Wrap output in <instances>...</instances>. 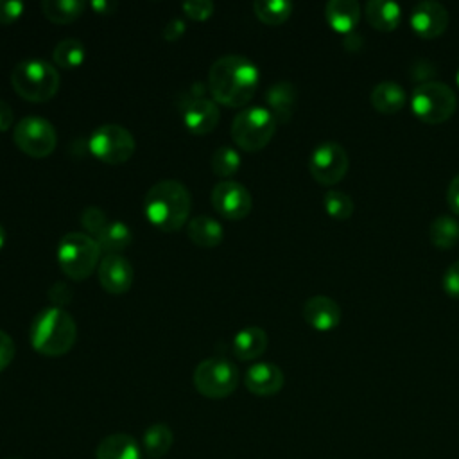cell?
<instances>
[{
  "instance_id": "4316f807",
  "label": "cell",
  "mask_w": 459,
  "mask_h": 459,
  "mask_svg": "<svg viewBox=\"0 0 459 459\" xmlns=\"http://www.w3.org/2000/svg\"><path fill=\"white\" fill-rule=\"evenodd\" d=\"M429 237L436 247H454L459 242V221L452 215H437L429 226Z\"/></svg>"
},
{
  "instance_id": "d6986e66",
  "label": "cell",
  "mask_w": 459,
  "mask_h": 459,
  "mask_svg": "<svg viewBox=\"0 0 459 459\" xmlns=\"http://www.w3.org/2000/svg\"><path fill=\"white\" fill-rule=\"evenodd\" d=\"M267 109L274 115L276 122H287L296 106V88L289 81H278L265 91Z\"/></svg>"
},
{
  "instance_id": "f546056e",
  "label": "cell",
  "mask_w": 459,
  "mask_h": 459,
  "mask_svg": "<svg viewBox=\"0 0 459 459\" xmlns=\"http://www.w3.org/2000/svg\"><path fill=\"white\" fill-rule=\"evenodd\" d=\"M292 2L289 0H256L253 11L256 18L267 25H280L292 14Z\"/></svg>"
},
{
  "instance_id": "e575fe53",
  "label": "cell",
  "mask_w": 459,
  "mask_h": 459,
  "mask_svg": "<svg viewBox=\"0 0 459 459\" xmlns=\"http://www.w3.org/2000/svg\"><path fill=\"white\" fill-rule=\"evenodd\" d=\"M441 285H443V290L452 296V298H457L459 299V260L450 264L445 273H443V278H441Z\"/></svg>"
},
{
  "instance_id": "ffe728a7",
  "label": "cell",
  "mask_w": 459,
  "mask_h": 459,
  "mask_svg": "<svg viewBox=\"0 0 459 459\" xmlns=\"http://www.w3.org/2000/svg\"><path fill=\"white\" fill-rule=\"evenodd\" d=\"M95 459H140V445L133 436L115 432L97 445Z\"/></svg>"
},
{
  "instance_id": "f1b7e54d",
  "label": "cell",
  "mask_w": 459,
  "mask_h": 459,
  "mask_svg": "<svg viewBox=\"0 0 459 459\" xmlns=\"http://www.w3.org/2000/svg\"><path fill=\"white\" fill-rule=\"evenodd\" d=\"M174 441V434L169 425L154 423L143 432V450L151 459L163 457Z\"/></svg>"
},
{
  "instance_id": "8992f818",
  "label": "cell",
  "mask_w": 459,
  "mask_h": 459,
  "mask_svg": "<svg viewBox=\"0 0 459 459\" xmlns=\"http://www.w3.org/2000/svg\"><path fill=\"white\" fill-rule=\"evenodd\" d=\"M276 118L267 106L253 104L240 109L231 120V138L237 147L255 152L264 149L276 131Z\"/></svg>"
},
{
  "instance_id": "f6af8a7d",
  "label": "cell",
  "mask_w": 459,
  "mask_h": 459,
  "mask_svg": "<svg viewBox=\"0 0 459 459\" xmlns=\"http://www.w3.org/2000/svg\"><path fill=\"white\" fill-rule=\"evenodd\" d=\"M455 82H457V86H459V68H457V72H455Z\"/></svg>"
},
{
  "instance_id": "9c48e42d",
  "label": "cell",
  "mask_w": 459,
  "mask_h": 459,
  "mask_svg": "<svg viewBox=\"0 0 459 459\" xmlns=\"http://www.w3.org/2000/svg\"><path fill=\"white\" fill-rule=\"evenodd\" d=\"M90 152L109 165L126 163L136 149L134 136L120 124H102L95 127L88 138Z\"/></svg>"
},
{
  "instance_id": "5bb4252c",
  "label": "cell",
  "mask_w": 459,
  "mask_h": 459,
  "mask_svg": "<svg viewBox=\"0 0 459 459\" xmlns=\"http://www.w3.org/2000/svg\"><path fill=\"white\" fill-rule=\"evenodd\" d=\"M102 289L109 294H124L131 289L134 269L124 255H104L97 267Z\"/></svg>"
},
{
  "instance_id": "cb8c5ba5",
  "label": "cell",
  "mask_w": 459,
  "mask_h": 459,
  "mask_svg": "<svg viewBox=\"0 0 459 459\" xmlns=\"http://www.w3.org/2000/svg\"><path fill=\"white\" fill-rule=\"evenodd\" d=\"M368 22L378 30H393L402 20V7L393 0H369L366 4Z\"/></svg>"
},
{
  "instance_id": "5b68a950",
  "label": "cell",
  "mask_w": 459,
  "mask_h": 459,
  "mask_svg": "<svg viewBox=\"0 0 459 459\" xmlns=\"http://www.w3.org/2000/svg\"><path fill=\"white\" fill-rule=\"evenodd\" d=\"M99 242L84 231H68L57 244V262L61 271L75 280H86L100 262Z\"/></svg>"
},
{
  "instance_id": "8d00e7d4",
  "label": "cell",
  "mask_w": 459,
  "mask_h": 459,
  "mask_svg": "<svg viewBox=\"0 0 459 459\" xmlns=\"http://www.w3.org/2000/svg\"><path fill=\"white\" fill-rule=\"evenodd\" d=\"M14 353H16V346L13 337L7 332L0 330V371H4L13 362Z\"/></svg>"
},
{
  "instance_id": "836d02e7",
  "label": "cell",
  "mask_w": 459,
  "mask_h": 459,
  "mask_svg": "<svg viewBox=\"0 0 459 459\" xmlns=\"http://www.w3.org/2000/svg\"><path fill=\"white\" fill-rule=\"evenodd\" d=\"M181 9L188 18L195 22H203L213 14L215 5L212 0H186L181 4Z\"/></svg>"
},
{
  "instance_id": "30bf717a",
  "label": "cell",
  "mask_w": 459,
  "mask_h": 459,
  "mask_svg": "<svg viewBox=\"0 0 459 459\" xmlns=\"http://www.w3.org/2000/svg\"><path fill=\"white\" fill-rule=\"evenodd\" d=\"M206 88L208 86H203L201 82L192 84V88L181 97V102H179L183 126L192 134L212 133L221 118L217 102L204 95Z\"/></svg>"
},
{
  "instance_id": "60d3db41",
  "label": "cell",
  "mask_w": 459,
  "mask_h": 459,
  "mask_svg": "<svg viewBox=\"0 0 459 459\" xmlns=\"http://www.w3.org/2000/svg\"><path fill=\"white\" fill-rule=\"evenodd\" d=\"M432 75H434V65L432 63H429V61H416L412 77H416V79H420L423 82H429Z\"/></svg>"
},
{
  "instance_id": "2e32d148",
  "label": "cell",
  "mask_w": 459,
  "mask_h": 459,
  "mask_svg": "<svg viewBox=\"0 0 459 459\" xmlns=\"http://www.w3.org/2000/svg\"><path fill=\"white\" fill-rule=\"evenodd\" d=\"M303 319L307 321L308 326H312L317 332H330L333 330L342 317L341 307L337 305L335 299L317 294V296H310L301 308Z\"/></svg>"
},
{
  "instance_id": "52a82bcc",
  "label": "cell",
  "mask_w": 459,
  "mask_h": 459,
  "mask_svg": "<svg viewBox=\"0 0 459 459\" xmlns=\"http://www.w3.org/2000/svg\"><path fill=\"white\" fill-rule=\"evenodd\" d=\"M457 108L454 90L437 81H429L414 86L411 95L412 113L427 124H441L448 120Z\"/></svg>"
},
{
  "instance_id": "e0dca14e",
  "label": "cell",
  "mask_w": 459,
  "mask_h": 459,
  "mask_svg": "<svg viewBox=\"0 0 459 459\" xmlns=\"http://www.w3.org/2000/svg\"><path fill=\"white\" fill-rule=\"evenodd\" d=\"M283 371L273 362H256L247 368L244 384L256 396H273L283 387Z\"/></svg>"
},
{
  "instance_id": "7bdbcfd3",
  "label": "cell",
  "mask_w": 459,
  "mask_h": 459,
  "mask_svg": "<svg viewBox=\"0 0 459 459\" xmlns=\"http://www.w3.org/2000/svg\"><path fill=\"white\" fill-rule=\"evenodd\" d=\"M90 7L97 14H111L117 9V2H113V0H93V2H90Z\"/></svg>"
},
{
  "instance_id": "7c38bea8",
  "label": "cell",
  "mask_w": 459,
  "mask_h": 459,
  "mask_svg": "<svg viewBox=\"0 0 459 459\" xmlns=\"http://www.w3.org/2000/svg\"><path fill=\"white\" fill-rule=\"evenodd\" d=\"M308 170L312 178L321 185H335L339 183L348 170V152L346 149L333 140L321 142L314 147L310 160H308Z\"/></svg>"
},
{
  "instance_id": "484cf974",
  "label": "cell",
  "mask_w": 459,
  "mask_h": 459,
  "mask_svg": "<svg viewBox=\"0 0 459 459\" xmlns=\"http://www.w3.org/2000/svg\"><path fill=\"white\" fill-rule=\"evenodd\" d=\"M86 47L77 38H65L56 43L52 50V59L57 66L65 70H74L84 63Z\"/></svg>"
},
{
  "instance_id": "44dd1931",
  "label": "cell",
  "mask_w": 459,
  "mask_h": 459,
  "mask_svg": "<svg viewBox=\"0 0 459 459\" xmlns=\"http://www.w3.org/2000/svg\"><path fill=\"white\" fill-rule=\"evenodd\" d=\"M267 333L260 326H244L233 337V353L240 360L258 359L267 348Z\"/></svg>"
},
{
  "instance_id": "ac0fdd59",
  "label": "cell",
  "mask_w": 459,
  "mask_h": 459,
  "mask_svg": "<svg viewBox=\"0 0 459 459\" xmlns=\"http://www.w3.org/2000/svg\"><path fill=\"white\" fill-rule=\"evenodd\" d=\"M328 25L341 34H350L360 20V5L355 0H330L325 5Z\"/></svg>"
},
{
  "instance_id": "4fadbf2b",
  "label": "cell",
  "mask_w": 459,
  "mask_h": 459,
  "mask_svg": "<svg viewBox=\"0 0 459 459\" xmlns=\"http://www.w3.org/2000/svg\"><path fill=\"white\" fill-rule=\"evenodd\" d=\"M212 204L219 215L238 221L249 215L253 208V197L242 183L222 179L212 188Z\"/></svg>"
},
{
  "instance_id": "d6a6232c",
  "label": "cell",
  "mask_w": 459,
  "mask_h": 459,
  "mask_svg": "<svg viewBox=\"0 0 459 459\" xmlns=\"http://www.w3.org/2000/svg\"><path fill=\"white\" fill-rule=\"evenodd\" d=\"M109 221L106 219V213L99 208V206H86L82 212H81V224L82 228L95 238L102 230L104 226L108 224Z\"/></svg>"
},
{
  "instance_id": "d4e9b609",
  "label": "cell",
  "mask_w": 459,
  "mask_h": 459,
  "mask_svg": "<svg viewBox=\"0 0 459 459\" xmlns=\"http://www.w3.org/2000/svg\"><path fill=\"white\" fill-rule=\"evenodd\" d=\"M104 255H120L126 247H129L133 240L131 228L122 221H109L104 230L95 237Z\"/></svg>"
},
{
  "instance_id": "8fae6325",
  "label": "cell",
  "mask_w": 459,
  "mask_h": 459,
  "mask_svg": "<svg viewBox=\"0 0 459 459\" xmlns=\"http://www.w3.org/2000/svg\"><path fill=\"white\" fill-rule=\"evenodd\" d=\"M13 140L27 156L45 158L56 149L57 133L50 120L38 115H27L14 126Z\"/></svg>"
},
{
  "instance_id": "b9f144b4",
  "label": "cell",
  "mask_w": 459,
  "mask_h": 459,
  "mask_svg": "<svg viewBox=\"0 0 459 459\" xmlns=\"http://www.w3.org/2000/svg\"><path fill=\"white\" fill-rule=\"evenodd\" d=\"M13 120H14V115H13L11 104L0 99V133L7 131L13 126Z\"/></svg>"
},
{
  "instance_id": "f35d334b",
  "label": "cell",
  "mask_w": 459,
  "mask_h": 459,
  "mask_svg": "<svg viewBox=\"0 0 459 459\" xmlns=\"http://www.w3.org/2000/svg\"><path fill=\"white\" fill-rule=\"evenodd\" d=\"M185 29H186L185 20L179 18V16H174V18H170V20L165 23V27H163V38H165L167 41H176L179 36H183Z\"/></svg>"
},
{
  "instance_id": "7a4b0ae2",
  "label": "cell",
  "mask_w": 459,
  "mask_h": 459,
  "mask_svg": "<svg viewBox=\"0 0 459 459\" xmlns=\"http://www.w3.org/2000/svg\"><path fill=\"white\" fill-rule=\"evenodd\" d=\"M192 197L188 188L178 179H161L154 183L143 199L147 221L161 231H178L188 221Z\"/></svg>"
},
{
  "instance_id": "d590c367",
  "label": "cell",
  "mask_w": 459,
  "mask_h": 459,
  "mask_svg": "<svg viewBox=\"0 0 459 459\" xmlns=\"http://www.w3.org/2000/svg\"><path fill=\"white\" fill-rule=\"evenodd\" d=\"M25 11L23 2L20 0H0V23H13Z\"/></svg>"
},
{
  "instance_id": "74e56055",
  "label": "cell",
  "mask_w": 459,
  "mask_h": 459,
  "mask_svg": "<svg viewBox=\"0 0 459 459\" xmlns=\"http://www.w3.org/2000/svg\"><path fill=\"white\" fill-rule=\"evenodd\" d=\"M74 292L70 289V285L63 283V281H56L50 289H48V298L52 299L54 307H61L65 303H68L72 299Z\"/></svg>"
},
{
  "instance_id": "ab89813d",
  "label": "cell",
  "mask_w": 459,
  "mask_h": 459,
  "mask_svg": "<svg viewBox=\"0 0 459 459\" xmlns=\"http://www.w3.org/2000/svg\"><path fill=\"white\" fill-rule=\"evenodd\" d=\"M446 201H448L450 210H452L455 215H459V174L454 176V179H452L450 185H448Z\"/></svg>"
},
{
  "instance_id": "ba28073f",
  "label": "cell",
  "mask_w": 459,
  "mask_h": 459,
  "mask_svg": "<svg viewBox=\"0 0 459 459\" xmlns=\"http://www.w3.org/2000/svg\"><path fill=\"white\" fill-rule=\"evenodd\" d=\"M192 382L206 398H226L238 385V369L230 359L210 357L195 366Z\"/></svg>"
},
{
  "instance_id": "83f0119b",
  "label": "cell",
  "mask_w": 459,
  "mask_h": 459,
  "mask_svg": "<svg viewBox=\"0 0 459 459\" xmlns=\"http://www.w3.org/2000/svg\"><path fill=\"white\" fill-rule=\"evenodd\" d=\"M41 9L50 22L70 23L84 13L86 2L84 0H43Z\"/></svg>"
},
{
  "instance_id": "3957f363",
  "label": "cell",
  "mask_w": 459,
  "mask_h": 459,
  "mask_svg": "<svg viewBox=\"0 0 459 459\" xmlns=\"http://www.w3.org/2000/svg\"><path fill=\"white\" fill-rule=\"evenodd\" d=\"M77 339V325L63 307H47L36 314L30 325V346L45 357H61L72 350Z\"/></svg>"
},
{
  "instance_id": "277c9868",
  "label": "cell",
  "mask_w": 459,
  "mask_h": 459,
  "mask_svg": "<svg viewBox=\"0 0 459 459\" xmlns=\"http://www.w3.org/2000/svg\"><path fill=\"white\" fill-rule=\"evenodd\" d=\"M11 82L22 99L29 102H45L57 93L61 75L50 61L27 57L18 61L13 68Z\"/></svg>"
},
{
  "instance_id": "ee69618b",
  "label": "cell",
  "mask_w": 459,
  "mask_h": 459,
  "mask_svg": "<svg viewBox=\"0 0 459 459\" xmlns=\"http://www.w3.org/2000/svg\"><path fill=\"white\" fill-rule=\"evenodd\" d=\"M5 240H7V233H5V230H4V226L0 224V249L4 247V244H5Z\"/></svg>"
},
{
  "instance_id": "7402d4cb",
  "label": "cell",
  "mask_w": 459,
  "mask_h": 459,
  "mask_svg": "<svg viewBox=\"0 0 459 459\" xmlns=\"http://www.w3.org/2000/svg\"><path fill=\"white\" fill-rule=\"evenodd\" d=\"M188 238L201 247H215L224 238L222 224L210 215H197L186 224Z\"/></svg>"
},
{
  "instance_id": "1f68e13d",
  "label": "cell",
  "mask_w": 459,
  "mask_h": 459,
  "mask_svg": "<svg viewBox=\"0 0 459 459\" xmlns=\"http://www.w3.org/2000/svg\"><path fill=\"white\" fill-rule=\"evenodd\" d=\"M323 204H325L326 213L333 219H339V221L350 219L353 215V208H355L353 199L346 192L333 190V188L325 192Z\"/></svg>"
},
{
  "instance_id": "4dcf8cb0",
  "label": "cell",
  "mask_w": 459,
  "mask_h": 459,
  "mask_svg": "<svg viewBox=\"0 0 459 459\" xmlns=\"http://www.w3.org/2000/svg\"><path fill=\"white\" fill-rule=\"evenodd\" d=\"M210 167L219 178H231L240 169V154L231 145H221L210 158Z\"/></svg>"
},
{
  "instance_id": "9a60e30c",
  "label": "cell",
  "mask_w": 459,
  "mask_h": 459,
  "mask_svg": "<svg viewBox=\"0 0 459 459\" xmlns=\"http://www.w3.org/2000/svg\"><path fill=\"white\" fill-rule=\"evenodd\" d=\"M409 22L418 36L437 38L448 25V11L436 0H421L412 7Z\"/></svg>"
},
{
  "instance_id": "603a6c76",
  "label": "cell",
  "mask_w": 459,
  "mask_h": 459,
  "mask_svg": "<svg viewBox=\"0 0 459 459\" xmlns=\"http://www.w3.org/2000/svg\"><path fill=\"white\" fill-rule=\"evenodd\" d=\"M369 100L377 111L391 115L403 108L407 97L403 88L396 81H382L371 90Z\"/></svg>"
},
{
  "instance_id": "6da1fadb",
  "label": "cell",
  "mask_w": 459,
  "mask_h": 459,
  "mask_svg": "<svg viewBox=\"0 0 459 459\" xmlns=\"http://www.w3.org/2000/svg\"><path fill=\"white\" fill-rule=\"evenodd\" d=\"M260 82L258 66L246 56L226 54L217 57L208 70V91L217 104L230 108L246 106Z\"/></svg>"
}]
</instances>
